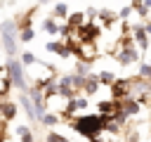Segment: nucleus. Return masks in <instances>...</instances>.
I'll return each instance as SVG.
<instances>
[{
    "label": "nucleus",
    "instance_id": "1",
    "mask_svg": "<svg viewBox=\"0 0 151 142\" xmlns=\"http://www.w3.org/2000/svg\"><path fill=\"white\" fill-rule=\"evenodd\" d=\"M71 128H73L78 135L87 137V140H97V137L104 135L106 118L99 116V114H80V116H76V118L71 121Z\"/></svg>",
    "mask_w": 151,
    "mask_h": 142
},
{
    "label": "nucleus",
    "instance_id": "2",
    "mask_svg": "<svg viewBox=\"0 0 151 142\" xmlns=\"http://www.w3.org/2000/svg\"><path fill=\"white\" fill-rule=\"evenodd\" d=\"M5 71H7V78L12 80V88L21 90V92H28V83H26V73H24V66L17 57H9L7 64H5Z\"/></svg>",
    "mask_w": 151,
    "mask_h": 142
},
{
    "label": "nucleus",
    "instance_id": "3",
    "mask_svg": "<svg viewBox=\"0 0 151 142\" xmlns=\"http://www.w3.org/2000/svg\"><path fill=\"white\" fill-rule=\"evenodd\" d=\"M17 36L19 33H17L14 21H2L0 24V43H2V47L9 57H17V40H19Z\"/></svg>",
    "mask_w": 151,
    "mask_h": 142
},
{
    "label": "nucleus",
    "instance_id": "4",
    "mask_svg": "<svg viewBox=\"0 0 151 142\" xmlns=\"http://www.w3.org/2000/svg\"><path fill=\"white\" fill-rule=\"evenodd\" d=\"M73 33H76V40H78V43H94V40L101 36V26L94 24V21H85V24H83L80 28H76Z\"/></svg>",
    "mask_w": 151,
    "mask_h": 142
},
{
    "label": "nucleus",
    "instance_id": "5",
    "mask_svg": "<svg viewBox=\"0 0 151 142\" xmlns=\"http://www.w3.org/2000/svg\"><path fill=\"white\" fill-rule=\"evenodd\" d=\"M109 90H111V99L120 102L125 97H132V80L130 78H116Z\"/></svg>",
    "mask_w": 151,
    "mask_h": 142
},
{
    "label": "nucleus",
    "instance_id": "6",
    "mask_svg": "<svg viewBox=\"0 0 151 142\" xmlns=\"http://www.w3.org/2000/svg\"><path fill=\"white\" fill-rule=\"evenodd\" d=\"M113 57H116V62H118L120 66H130V64L139 62V50H137V47H120Z\"/></svg>",
    "mask_w": 151,
    "mask_h": 142
},
{
    "label": "nucleus",
    "instance_id": "7",
    "mask_svg": "<svg viewBox=\"0 0 151 142\" xmlns=\"http://www.w3.org/2000/svg\"><path fill=\"white\" fill-rule=\"evenodd\" d=\"M120 109V102H116V99H104V102H99L97 104V111H99V116H104L106 121H111L113 116H116V111Z\"/></svg>",
    "mask_w": 151,
    "mask_h": 142
},
{
    "label": "nucleus",
    "instance_id": "8",
    "mask_svg": "<svg viewBox=\"0 0 151 142\" xmlns=\"http://www.w3.org/2000/svg\"><path fill=\"white\" fill-rule=\"evenodd\" d=\"M142 109H144V106H142L134 97H125V99H120V111H123L127 118H130V116H139Z\"/></svg>",
    "mask_w": 151,
    "mask_h": 142
},
{
    "label": "nucleus",
    "instance_id": "9",
    "mask_svg": "<svg viewBox=\"0 0 151 142\" xmlns=\"http://www.w3.org/2000/svg\"><path fill=\"white\" fill-rule=\"evenodd\" d=\"M17 111H19V104L17 102H12V99H5V102H0V121H14V116H17Z\"/></svg>",
    "mask_w": 151,
    "mask_h": 142
},
{
    "label": "nucleus",
    "instance_id": "10",
    "mask_svg": "<svg viewBox=\"0 0 151 142\" xmlns=\"http://www.w3.org/2000/svg\"><path fill=\"white\" fill-rule=\"evenodd\" d=\"M132 40H134V45L139 50H146L149 47V36H146V31H144L142 24H134L132 26Z\"/></svg>",
    "mask_w": 151,
    "mask_h": 142
},
{
    "label": "nucleus",
    "instance_id": "11",
    "mask_svg": "<svg viewBox=\"0 0 151 142\" xmlns=\"http://www.w3.org/2000/svg\"><path fill=\"white\" fill-rule=\"evenodd\" d=\"M97 90H99V78H97V73H87V76H85V85H83L80 95H85V97H92Z\"/></svg>",
    "mask_w": 151,
    "mask_h": 142
},
{
    "label": "nucleus",
    "instance_id": "12",
    "mask_svg": "<svg viewBox=\"0 0 151 142\" xmlns=\"http://www.w3.org/2000/svg\"><path fill=\"white\" fill-rule=\"evenodd\" d=\"M45 50L52 54H59V57H71V50L66 47V43H59V40H50L45 45Z\"/></svg>",
    "mask_w": 151,
    "mask_h": 142
},
{
    "label": "nucleus",
    "instance_id": "13",
    "mask_svg": "<svg viewBox=\"0 0 151 142\" xmlns=\"http://www.w3.org/2000/svg\"><path fill=\"white\" fill-rule=\"evenodd\" d=\"M97 19L101 21V26H104V28H111L116 21H120V19H118V14H116V12H111V9H99Z\"/></svg>",
    "mask_w": 151,
    "mask_h": 142
},
{
    "label": "nucleus",
    "instance_id": "14",
    "mask_svg": "<svg viewBox=\"0 0 151 142\" xmlns=\"http://www.w3.org/2000/svg\"><path fill=\"white\" fill-rule=\"evenodd\" d=\"M85 21H87V19H85V12H71V14L66 17V26H68L71 31L80 28V26H83Z\"/></svg>",
    "mask_w": 151,
    "mask_h": 142
},
{
    "label": "nucleus",
    "instance_id": "15",
    "mask_svg": "<svg viewBox=\"0 0 151 142\" xmlns=\"http://www.w3.org/2000/svg\"><path fill=\"white\" fill-rule=\"evenodd\" d=\"M14 135L19 137V142H33V133H31V128L24 125V123L14 128Z\"/></svg>",
    "mask_w": 151,
    "mask_h": 142
},
{
    "label": "nucleus",
    "instance_id": "16",
    "mask_svg": "<svg viewBox=\"0 0 151 142\" xmlns=\"http://www.w3.org/2000/svg\"><path fill=\"white\" fill-rule=\"evenodd\" d=\"M19 102H21V106L26 109V116H28L31 121H38V116H35V106L31 104V99H28V95H26V92L19 97Z\"/></svg>",
    "mask_w": 151,
    "mask_h": 142
},
{
    "label": "nucleus",
    "instance_id": "17",
    "mask_svg": "<svg viewBox=\"0 0 151 142\" xmlns=\"http://www.w3.org/2000/svg\"><path fill=\"white\" fill-rule=\"evenodd\" d=\"M31 14H33V12H26V14H21V19H17V21H14L17 33H19V31H24V28H33V19H31Z\"/></svg>",
    "mask_w": 151,
    "mask_h": 142
},
{
    "label": "nucleus",
    "instance_id": "18",
    "mask_svg": "<svg viewBox=\"0 0 151 142\" xmlns=\"http://www.w3.org/2000/svg\"><path fill=\"white\" fill-rule=\"evenodd\" d=\"M59 26H61V24H57L54 17H47V19L42 21V31L50 33V36H57V33H59Z\"/></svg>",
    "mask_w": 151,
    "mask_h": 142
},
{
    "label": "nucleus",
    "instance_id": "19",
    "mask_svg": "<svg viewBox=\"0 0 151 142\" xmlns=\"http://www.w3.org/2000/svg\"><path fill=\"white\" fill-rule=\"evenodd\" d=\"M59 121H61V118H59V114H52V111H47V114H45V116H42L38 123H42L45 128H54Z\"/></svg>",
    "mask_w": 151,
    "mask_h": 142
},
{
    "label": "nucleus",
    "instance_id": "20",
    "mask_svg": "<svg viewBox=\"0 0 151 142\" xmlns=\"http://www.w3.org/2000/svg\"><path fill=\"white\" fill-rule=\"evenodd\" d=\"M52 17H54V19H66V17H68V5H66V2H57L54 9H52Z\"/></svg>",
    "mask_w": 151,
    "mask_h": 142
},
{
    "label": "nucleus",
    "instance_id": "21",
    "mask_svg": "<svg viewBox=\"0 0 151 142\" xmlns=\"http://www.w3.org/2000/svg\"><path fill=\"white\" fill-rule=\"evenodd\" d=\"M97 78H99V85H113V80H116V73L113 71H99L97 73Z\"/></svg>",
    "mask_w": 151,
    "mask_h": 142
},
{
    "label": "nucleus",
    "instance_id": "22",
    "mask_svg": "<svg viewBox=\"0 0 151 142\" xmlns=\"http://www.w3.org/2000/svg\"><path fill=\"white\" fill-rule=\"evenodd\" d=\"M130 7H132V9L137 12V17H142V21H144V19L149 17V9L144 7V2H142V0H132V2H130Z\"/></svg>",
    "mask_w": 151,
    "mask_h": 142
},
{
    "label": "nucleus",
    "instance_id": "23",
    "mask_svg": "<svg viewBox=\"0 0 151 142\" xmlns=\"http://www.w3.org/2000/svg\"><path fill=\"white\" fill-rule=\"evenodd\" d=\"M45 142H71L68 137H64L61 133H57V130H50L47 135H45Z\"/></svg>",
    "mask_w": 151,
    "mask_h": 142
},
{
    "label": "nucleus",
    "instance_id": "24",
    "mask_svg": "<svg viewBox=\"0 0 151 142\" xmlns=\"http://www.w3.org/2000/svg\"><path fill=\"white\" fill-rule=\"evenodd\" d=\"M19 62H21V66H31V64H35L38 59H35V54H33V52H28V50H26V52H21Z\"/></svg>",
    "mask_w": 151,
    "mask_h": 142
},
{
    "label": "nucleus",
    "instance_id": "25",
    "mask_svg": "<svg viewBox=\"0 0 151 142\" xmlns=\"http://www.w3.org/2000/svg\"><path fill=\"white\" fill-rule=\"evenodd\" d=\"M137 76L151 80V64H149V62H139V73H137Z\"/></svg>",
    "mask_w": 151,
    "mask_h": 142
},
{
    "label": "nucleus",
    "instance_id": "26",
    "mask_svg": "<svg viewBox=\"0 0 151 142\" xmlns=\"http://www.w3.org/2000/svg\"><path fill=\"white\" fill-rule=\"evenodd\" d=\"M21 43H31L33 38H35V31L33 28H24V31H19V36H17Z\"/></svg>",
    "mask_w": 151,
    "mask_h": 142
},
{
    "label": "nucleus",
    "instance_id": "27",
    "mask_svg": "<svg viewBox=\"0 0 151 142\" xmlns=\"http://www.w3.org/2000/svg\"><path fill=\"white\" fill-rule=\"evenodd\" d=\"M73 73H78V76H87L90 73V64H85V62H76V71Z\"/></svg>",
    "mask_w": 151,
    "mask_h": 142
},
{
    "label": "nucleus",
    "instance_id": "28",
    "mask_svg": "<svg viewBox=\"0 0 151 142\" xmlns=\"http://www.w3.org/2000/svg\"><path fill=\"white\" fill-rule=\"evenodd\" d=\"M132 12H134V9H132V7H130V5H127V7H123V9H120V12H118V19H120V21H127V19H130V14H132Z\"/></svg>",
    "mask_w": 151,
    "mask_h": 142
},
{
    "label": "nucleus",
    "instance_id": "29",
    "mask_svg": "<svg viewBox=\"0 0 151 142\" xmlns=\"http://www.w3.org/2000/svg\"><path fill=\"white\" fill-rule=\"evenodd\" d=\"M142 26H144V31H146V36H151V21H146V24L142 21Z\"/></svg>",
    "mask_w": 151,
    "mask_h": 142
},
{
    "label": "nucleus",
    "instance_id": "30",
    "mask_svg": "<svg viewBox=\"0 0 151 142\" xmlns=\"http://www.w3.org/2000/svg\"><path fill=\"white\" fill-rule=\"evenodd\" d=\"M142 2H144V7H146V9H151V0H142Z\"/></svg>",
    "mask_w": 151,
    "mask_h": 142
},
{
    "label": "nucleus",
    "instance_id": "31",
    "mask_svg": "<svg viewBox=\"0 0 151 142\" xmlns=\"http://www.w3.org/2000/svg\"><path fill=\"white\" fill-rule=\"evenodd\" d=\"M5 99H7V95H5L2 90H0V102H5Z\"/></svg>",
    "mask_w": 151,
    "mask_h": 142
},
{
    "label": "nucleus",
    "instance_id": "32",
    "mask_svg": "<svg viewBox=\"0 0 151 142\" xmlns=\"http://www.w3.org/2000/svg\"><path fill=\"white\" fill-rule=\"evenodd\" d=\"M90 142H106L104 137H97V140H90Z\"/></svg>",
    "mask_w": 151,
    "mask_h": 142
},
{
    "label": "nucleus",
    "instance_id": "33",
    "mask_svg": "<svg viewBox=\"0 0 151 142\" xmlns=\"http://www.w3.org/2000/svg\"><path fill=\"white\" fill-rule=\"evenodd\" d=\"M38 2H40V5H45V2H50V0H38Z\"/></svg>",
    "mask_w": 151,
    "mask_h": 142
}]
</instances>
